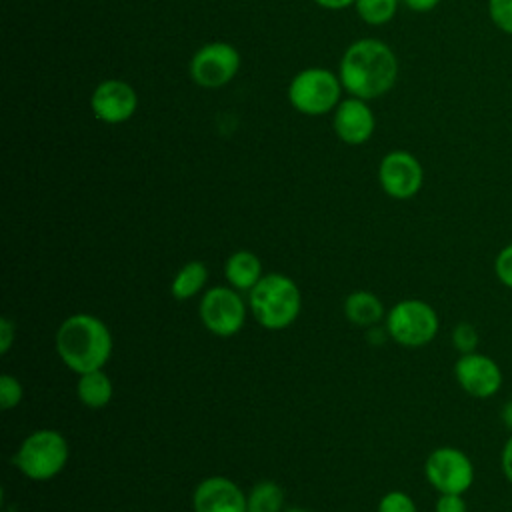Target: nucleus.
<instances>
[{"mask_svg":"<svg viewBox=\"0 0 512 512\" xmlns=\"http://www.w3.org/2000/svg\"><path fill=\"white\" fill-rule=\"evenodd\" d=\"M224 274L234 290H252L262 278L260 258L250 250H236L226 260Z\"/></svg>","mask_w":512,"mask_h":512,"instance_id":"2eb2a0df","label":"nucleus"},{"mask_svg":"<svg viewBox=\"0 0 512 512\" xmlns=\"http://www.w3.org/2000/svg\"><path fill=\"white\" fill-rule=\"evenodd\" d=\"M22 384L18 382V378H14L12 374H2L0 376V406L2 410H10L14 406L20 404L22 400Z\"/></svg>","mask_w":512,"mask_h":512,"instance_id":"412c9836","label":"nucleus"},{"mask_svg":"<svg viewBox=\"0 0 512 512\" xmlns=\"http://www.w3.org/2000/svg\"><path fill=\"white\" fill-rule=\"evenodd\" d=\"M312 2L324 10H344L356 4V0H312Z\"/></svg>","mask_w":512,"mask_h":512,"instance_id":"c756f323","label":"nucleus"},{"mask_svg":"<svg viewBox=\"0 0 512 512\" xmlns=\"http://www.w3.org/2000/svg\"><path fill=\"white\" fill-rule=\"evenodd\" d=\"M402 2L412 12H430L440 4V0H402Z\"/></svg>","mask_w":512,"mask_h":512,"instance_id":"c85d7f7f","label":"nucleus"},{"mask_svg":"<svg viewBox=\"0 0 512 512\" xmlns=\"http://www.w3.org/2000/svg\"><path fill=\"white\" fill-rule=\"evenodd\" d=\"M490 20L506 34H512V0H488Z\"/></svg>","mask_w":512,"mask_h":512,"instance_id":"b1692460","label":"nucleus"},{"mask_svg":"<svg viewBox=\"0 0 512 512\" xmlns=\"http://www.w3.org/2000/svg\"><path fill=\"white\" fill-rule=\"evenodd\" d=\"M14 336H16V328H14L12 320L2 316L0 318V354H8V350L14 342Z\"/></svg>","mask_w":512,"mask_h":512,"instance_id":"bb28decb","label":"nucleus"},{"mask_svg":"<svg viewBox=\"0 0 512 512\" xmlns=\"http://www.w3.org/2000/svg\"><path fill=\"white\" fill-rule=\"evenodd\" d=\"M68 462V442L52 428H42L28 434L18 452L14 454V464L18 470L36 482L50 480L58 476Z\"/></svg>","mask_w":512,"mask_h":512,"instance_id":"39448f33","label":"nucleus"},{"mask_svg":"<svg viewBox=\"0 0 512 512\" xmlns=\"http://www.w3.org/2000/svg\"><path fill=\"white\" fill-rule=\"evenodd\" d=\"M76 394L82 404L98 410V408H104L112 400L114 386L104 370H92V372L80 374L78 384H76Z\"/></svg>","mask_w":512,"mask_h":512,"instance_id":"f3484780","label":"nucleus"},{"mask_svg":"<svg viewBox=\"0 0 512 512\" xmlns=\"http://www.w3.org/2000/svg\"><path fill=\"white\" fill-rule=\"evenodd\" d=\"M344 316L356 326H374L384 318L380 298L368 290H356L344 300Z\"/></svg>","mask_w":512,"mask_h":512,"instance_id":"dca6fc26","label":"nucleus"},{"mask_svg":"<svg viewBox=\"0 0 512 512\" xmlns=\"http://www.w3.org/2000/svg\"><path fill=\"white\" fill-rule=\"evenodd\" d=\"M194 512H248L246 494L224 476L204 478L192 494Z\"/></svg>","mask_w":512,"mask_h":512,"instance_id":"4468645a","label":"nucleus"},{"mask_svg":"<svg viewBox=\"0 0 512 512\" xmlns=\"http://www.w3.org/2000/svg\"><path fill=\"white\" fill-rule=\"evenodd\" d=\"M248 512H282L284 492L272 480L258 482L246 496Z\"/></svg>","mask_w":512,"mask_h":512,"instance_id":"6ab92c4d","label":"nucleus"},{"mask_svg":"<svg viewBox=\"0 0 512 512\" xmlns=\"http://www.w3.org/2000/svg\"><path fill=\"white\" fill-rule=\"evenodd\" d=\"M332 128L340 142L348 146L366 144L376 130V116L368 100L348 96L332 112Z\"/></svg>","mask_w":512,"mask_h":512,"instance_id":"ddd939ff","label":"nucleus"},{"mask_svg":"<svg viewBox=\"0 0 512 512\" xmlns=\"http://www.w3.org/2000/svg\"><path fill=\"white\" fill-rule=\"evenodd\" d=\"M494 272H496L498 280H500L504 286L512 288V244L504 246V248L498 252V256H496V260H494Z\"/></svg>","mask_w":512,"mask_h":512,"instance_id":"393cba45","label":"nucleus"},{"mask_svg":"<svg viewBox=\"0 0 512 512\" xmlns=\"http://www.w3.org/2000/svg\"><path fill=\"white\" fill-rule=\"evenodd\" d=\"M378 512H416V504L406 492L390 490L380 498Z\"/></svg>","mask_w":512,"mask_h":512,"instance_id":"4be33fe9","label":"nucleus"},{"mask_svg":"<svg viewBox=\"0 0 512 512\" xmlns=\"http://www.w3.org/2000/svg\"><path fill=\"white\" fill-rule=\"evenodd\" d=\"M6 512H16V510H6Z\"/></svg>","mask_w":512,"mask_h":512,"instance_id":"473e14b6","label":"nucleus"},{"mask_svg":"<svg viewBox=\"0 0 512 512\" xmlns=\"http://www.w3.org/2000/svg\"><path fill=\"white\" fill-rule=\"evenodd\" d=\"M502 420H504V424L512 430V400L504 406V410H502Z\"/></svg>","mask_w":512,"mask_h":512,"instance_id":"7c9ffc66","label":"nucleus"},{"mask_svg":"<svg viewBox=\"0 0 512 512\" xmlns=\"http://www.w3.org/2000/svg\"><path fill=\"white\" fill-rule=\"evenodd\" d=\"M250 310L256 322L268 330L288 328L302 310V294L298 284L286 274H266L250 290Z\"/></svg>","mask_w":512,"mask_h":512,"instance_id":"7ed1b4c3","label":"nucleus"},{"mask_svg":"<svg viewBox=\"0 0 512 512\" xmlns=\"http://www.w3.org/2000/svg\"><path fill=\"white\" fill-rule=\"evenodd\" d=\"M342 82L338 72L324 66H308L288 82V102L304 116H324L334 112L342 100Z\"/></svg>","mask_w":512,"mask_h":512,"instance_id":"20e7f679","label":"nucleus"},{"mask_svg":"<svg viewBox=\"0 0 512 512\" xmlns=\"http://www.w3.org/2000/svg\"><path fill=\"white\" fill-rule=\"evenodd\" d=\"M454 376L460 388L474 398H490L502 388V370L486 354L468 352L460 354L454 364Z\"/></svg>","mask_w":512,"mask_h":512,"instance_id":"f8f14e48","label":"nucleus"},{"mask_svg":"<svg viewBox=\"0 0 512 512\" xmlns=\"http://www.w3.org/2000/svg\"><path fill=\"white\" fill-rule=\"evenodd\" d=\"M452 342L454 348L460 350V354H468V352H476V344H478V332L472 324L468 322H460L454 326L452 330Z\"/></svg>","mask_w":512,"mask_h":512,"instance_id":"5701e85b","label":"nucleus"},{"mask_svg":"<svg viewBox=\"0 0 512 512\" xmlns=\"http://www.w3.org/2000/svg\"><path fill=\"white\" fill-rule=\"evenodd\" d=\"M138 108V94L132 84L120 78H106L90 94V110L102 124L128 122Z\"/></svg>","mask_w":512,"mask_h":512,"instance_id":"9b49d317","label":"nucleus"},{"mask_svg":"<svg viewBox=\"0 0 512 512\" xmlns=\"http://www.w3.org/2000/svg\"><path fill=\"white\" fill-rule=\"evenodd\" d=\"M206 280H208L206 264L200 260H190L174 274L170 284V294L176 300H190L204 288Z\"/></svg>","mask_w":512,"mask_h":512,"instance_id":"a211bd4d","label":"nucleus"},{"mask_svg":"<svg viewBox=\"0 0 512 512\" xmlns=\"http://www.w3.org/2000/svg\"><path fill=\"white\" fill-rule=\"evenodd\" d=\"M198 312L206 330L222 338L238 334L246 320V306L240 294L228 286H214L206 290Z\"/></svg>","mask_w":512,"mask_h":512,"instance_id":"1a4fd4ad","label":"nucleus"},{"mask_svg":"<svg viewBox=\"0 0 512 512\" xmlns=\"http://www.w3.org/2000/svg\"><path fill=\"white\" fill-rule=\"evenodd\" d=\"M400 0H356L354 10L368 26H384L398 12Z\"/></svg>","mask_w":512,"mask_h":512,"instance_id":"aec40b11","label":"nucleus"},{"mask_svg":"<svg viewBox=\"0 0 512 512\" xmlns=\"http://www.w3.org/2000/svg\"><path fill=\"white\" fill-rule=\"evenodd\" d=\"M56 352L76 374L102 370L112 354V334L100 318L72 314L56 332Z\"/></svg>","mask_w":512,"mask_h":512,"instance_id":"f03ea898","label":"nucleus"},{"mask_svg":"<svg viewBox=\"0 0 512 512\" xmlns=\"http://www.w3.org/2000/svg\"><path fill=\"white\" fill-rule=\"evenodd\" d=\"M500 466H502V474L506 476V480L512 484V434L506 440L502 454H500Z\"/></svg>","mask_w":512,"mask_h":512,"instance_id":"cd10ccee","label":"nucleus"},{"mask_svg":"<svg viewBox=\"0 0 512 512\" xmlns=\"http://www.w3.org/2000/svg\"><path fill=\"white\" fill-rule=\"evenodd\" d=\"M424 474L440 494H464L474 482L472 460L452 446L432 450L424 462Z\"/></svg>","mask_w":512,"mask_h":512,"instance_id":"6e6552de","label":"nucleus"},{"mask_svg":"<svg viewBox=\"0 0 512 512\" xmlns=\"http://www.w3.org/2000/svg\"><path fill=\"white\" fill-rule=\"evenodd\" d=\"M378 184L390 198L408 200L424 184V168L408 150H390L378 164Z\"/></svg>","mask_w":512,"mask_h":512,"instance_id":"9d476101","label":"nucleus"},{"mask_svg":"<svg viewBox=\"0 0 512 512\" xmlns=\"http://www.w3.org/2000/svg\"><path fill=\"white\" fill-rule=\"evenodd\" d=\"M282 512H308L304 508H288V510H282Z\"/></svg>","mask_w":512,"mask_h":512,"instance_id":"2f4dec72","label":"nucleus"},{"mask_svg":"<svg viewBox=\"0 0 512 512\" xmlns=\"http://www.w3.org/2000/svg\"><path fill=\"white\" fill-rule=\"evenodd\" d=\"M240 52L234 44L214 40L202 44L190 58L188 74L200 88L216 90L230 84L240 72Z\"/></svg>","mask_w":512,"mask_h":512,"instance_id":"0eeeda50","label":"nucleus"},{"mask_svg":"<svg viewBox=\"0 0 512 512\" xmlns=\"http://www.w3.org/2000/svg\"><path fill=\"white\" fill-rule=\"evenodd\" d=\"M398 70V58L384 40L358 38L342 52L338 78L348 96L370 102L394 88Z\"/></svg>","mask_w":512,"mask_h":512,"instance_id":"f257e3e1","label":"nucleus"},{"mask_svg":"<svg viewBox=\"0 0 512 512\" xmlns=\"http://www.w3.org/2000/svg\"><path fill=\"white\" fill-rule=\"evenodd\" d=\"M438 326L436 310L418 298L400 300L386 314V332L394 342L406 348H420L432 342Z\"/></svg>","mask_w":512,"mask_h":512,"instance_id":"423d86ee","label":"nucleus"},{"mask_svg":"<svg viewBox=\"0 0 512 512\" xmlns=\"http://www.w3.org/2000/svg\"><path fill=\"white\" fill-rule=\"evenodd\" d=\"M434 512H468L462 494H440Z\"/></svg>","mask_w":512,"mask_h":512,"instance_id":"a878e982","label":"nucleus"}]
</instances>
